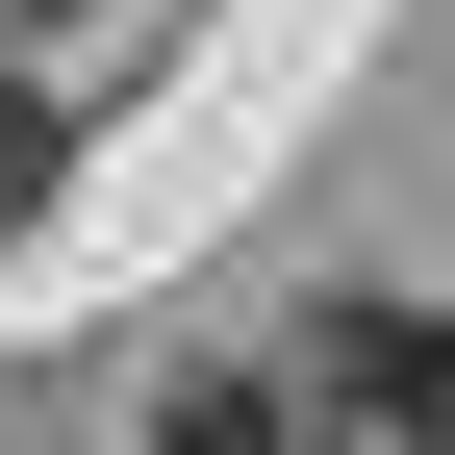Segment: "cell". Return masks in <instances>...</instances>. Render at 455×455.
Returning a JSON list of instances; mask_svg holds the SVG:
<instances>
[{
  "label": "cell",
  "instance_id": "2",
  "mask_svg": "<svg viewBox=\"0 0 455 455\" xmlns=\"http://www.w3.org/2000/svg\"><path fill=\"white\" fill-rule=\"evenodd\" d=\"M152 455H304V405H278V379H178V405H152Z\"/></svg>",
  "mask_w": 455,
  "mask_h": 455
},
{
  "label": "cell",
  "instance_id": "1",
  "mask_svg": "<svg viewBox=\"0 0 455 455\" xmlns=\"http://www.w3.org/2000/svg\"><path fill=\"white\" fill-rule=\"evenodd\" d=\"M278 405H304V455H455V304H304Z\"/></svg>",
  "mask_w": 455,
  "mask_h": 455
},
{
  "label": "cell",
  "instance_id": "3",
  "mask_svg": "<svg viewBox=\"0 0 455 455\" xmlns=\"http://www.w3.org/2000/svg\"><path fill=\"white\" fill-rule=\"evenodd\" d=\"M51 178H76V127H51V101L0 76V228H51Z\"/></svg>",
  "mask_w": 455,
  "mask_h": 455
}]
</instances>
